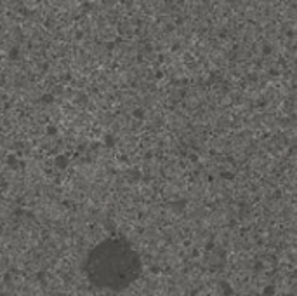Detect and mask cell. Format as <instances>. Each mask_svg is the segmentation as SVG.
Wrapping results in <instances>:
<instances>
[{
    "label": "cell",
    "mask_w": 297,
    "mask_h": 296,
    "mask_svg": "<svg viewBox=\"0 0 297 296\" xmlns=\"http://www.w3.org/2000/svg\"><path fill=\"white\" fill-rule=\"evenodd\" d=\"M134 258L125 246L108 244L103 246L91 258V277L96 284L120 286L127 284L134 274Z\"/></svg>",
    "instance_id": "1"
}]
</instances>
